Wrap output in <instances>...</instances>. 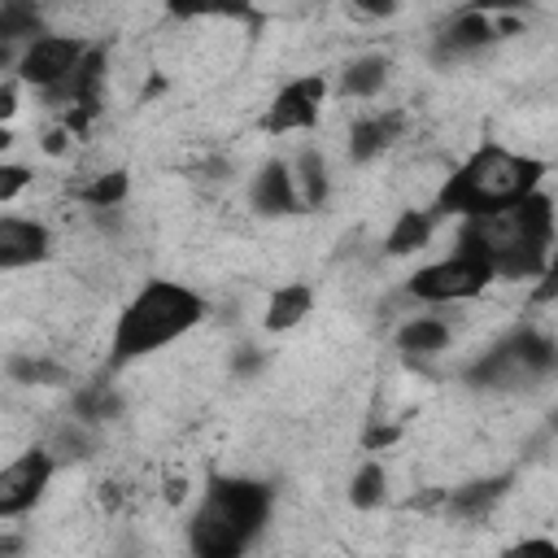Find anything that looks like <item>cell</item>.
<instances>
[{
  "instance_id": "obj_1",
  "label": "cell",
  "mask_w": 558,
  "mask_h": 558,
  "mask_svg": "<svg viewBox=\"0 0 558 558\" xmlns=\"http://www.w3.org/2000/svg\"><path fill=\"white\" fill-rule=\"evenodd\" d=\"M458 244L488 257L497 279H536L554 248V201L536 187L506 209L462 218Z\"/></svg>"
},
{
  "instance_id": "obj_2",
  "label": "cell",
  "mask_w": 558,
  "mask_h": 558,
  "mask_svg": "<svg viewBox=\"0 0 558 558\" xmlns=\"http://www.w3.org/2000/svg\"><path fill=\"white\" fill-rule=\"evenodd\" d=\"M545 166L527 153H514L506 144H480L445 183L436 187V214L480 218L493 209H506L541 187Z\"/></svg>"
},
{
  "instance_id": "obj_3",
  "label": "cell",
  "mask_w": 558,
  "mask_h": 558,
  "mask_svg": "<svg viewBox=\"0 0 558 558\" xmlns=\"http://www.w3.org/2000/svg\"><path fill=\"white\" fill-rule=\"evenodd\" d=\"M270 488L244 475H218L209 480L192 523H187V545L201 558H235L253 545V536L270 519Z\"/></svg>"
},
{
  "instance_id": "obj_4",
  "label": "cell",
  "mask_w": 558,
  "mask_h": 558,
  "mask_svg": "<svg viewBox=\"0 0 558 558\" xmlns=\"http://www.w3.org/2000/svg\"><path fill=\"white\" fill-rule=\"evenodd\" d=\"M205 314V301L187 288V283H174V279H153L144 283L126 310L118 314L113 323V340H109V362L122 366V362H135V357H148L157 349H166L170 340L187 336Z\"/></svg>"
},
{
  "instance_id": "obj_5",
  "label": "cell",
  "mask_w": 558,
  "mask_h": 558,
  "mask_svg": "<svg viewBox=\"0 0 558 558\" xmlns=\"http://www.w3.org/2000/svg\"><path fill=\"white\" fill-rule=\"evenodd\" d=\"M558 366V344L545 340L541 331H514L510 340L493 344L475 366H471V384H532L541 375H549Z\"/></svg>"
},
{
  "instance_id": "obj_6",
  "label": "cell",
  "mask_w": 558,
  "mask_h": 558,
  "mask_svg": "<svg viewBox=\"0 0 558 558\" xmlns=\"http://www.w3.org/2000/svg\"><path fill=\"white\" fill-rule=\"evenodd\" d=\"M493 279H497V275H493L488 257H480L475 248H462V244H458L449 257H440V262L414 270V275H410V292H414L418 301L445 305V301H471V296H480Z\"/></svg>"
},
{
  "instance_id": "obj_7",
  "label": "cell",
  "mask_w": 558,
  "mask_h": 558,
  "mask_svg": "<svg viewBox=\"0 0 558 558\" xmlns=\"http://www.w3.org/2000/svg\"><path fill=\"white\" fill-rule=\"evenodd\" d=\"M83 52H87V44L74 39V35H35L17 57V78L39 87V92H48L78 65Z\"/></svg>"
},
{
  "instance_id": "obj_8",
  "label": "cell",
  "mask_w": 558,
  "mask_h": 558,
  "mask_svg": "<svg viewBox=\"0 0 558 558\" xmlns=\"http://www.w3.org/2000/svg\"><path fill=\"white\" fill-rule=\"evenodd\" d=\"M52 471H57V458H52L48 449H26V453H17V458L0 471V514L13 519V514H22V510H31V506L44 497Z\"/></svg>"
},
{
  "instance_id": "obj_9",
  "label": "cell",
  "mask_w": 558,
  "mask_h": 558,
  "mask_svg": "<svg viewBox=\"0 0 558 558\" xmlns=\"http://www.w3.org/2000/svg\"><path fill=\"white\" fill-rule=\"evenodd\" d=\"M323 92H327V83H323L318 74H301V78L283 83L279 96L270 100L266 118H262V131L283 135V131H305V126H314L318 105H323Z\"/></svg>"
},
{
  "instance_id": "obj_10",
  "label": "cell",
  "mask_w": 558,
  "mask_h": 558,
  "mask_svg": "<svg viewBox=\"0 0 558 558\" xmlns=\"http://www.w3.org/2000/svg\"><path fill=\"white\" fill-rule=\"evenodd\" d=\"M401 131H405V113L401 109H379V113H366V118H357L353 126H349V161H375L384 148H392L397 140H401Z\"/></svg>"
},
{
  "instance_id": "obj_11",
  "label": "cell",
  "mask_w": 558,
  "mask_h": 558,
  "mask_svg": "<svg viewBox=\"0 0 558 558\" xmlns=\"http://www.w3.org/2000/svg\"><path fill=\"white\" fill-rule=\"evenodd\" d=\"M248 196H253V209H257V214H296V209L305 205V201H301V187H296V174H292V166H283V161H266V166L253 174Z\"/></svg>"
},
{
  "instance_id": "obj_12",
  "label": "cell",
  "mask_w": 558,
  "mask_h": 558,
  "mask_svg": "<svg viewBox=\"0 0 558 558\" xmlns=\"http://www.w3.org/2000/svg\"><path fill=\"white\" fill-rule=\"evenodd\" d=\"M497 13H480V9H462L453 22H449V31L436 39V57L440 61H449V57H466V52H480V48H488L493 39H497Z\"/></svg>"
},
{
  "instance_id": "obj_13",
  "label": "cell",
  "mask_w": 558,
  "mask_h": 558,
  "mask_svg": "<svg viewBox=\"0 0 558 558\" xmlns=\"http://www.w3.org/2000/svg\"><path fill=\"white\" fill-rule=\"evenodd\" d=\"M48 253V227L35 222V218H13L4 214L0 218V266L4 270H17V266H31Z\"/></svg>"
},
{
  "instance_id": "obj_14",
  "label": "cell",
  "mask_w": 558,
  "mask_h": 558,
  "mask_svg": "<svg viewBox=\"0 0 558 558\" xmlns=\"http://www.w3.org/2000/svg\"><path fill=\"white\" fill-rule=\"evenodd\" d=\"M310 305H314V292H310L305 283H288V288H279V292L270 296V305H266V327H270V331H288V327H296V323L310 314Z\"/></svg>"
},
{
  "instance_id": "obj_15",
  "label": "cell",
  "mask_w": 558,
  "mask_h": 558,
  "mask_svg": "<svg viewBox=\"0 0 558 558\" xmlns=\"http://www.w3.org/2000/svg\"><path fill=\"white\" fill-rule=\"evenodd\" d=\"M388 57H379V52H371V57H357V61H349L344 65V74H340V92L344 96H375L384 83H388Z\"/></svg>"
},
{
  "instance_id": "obj_16",
  "label": "cell",
  "mask_w": 558,
  "mask_h": 558,
  "mask_svg": "<svg viewBox=\"0 0 558 558\" xmlns=\"http://www.w3.org/2000/svg\"><path fill=\"white\" fill-rule=\"evenodd\" d=\"M432 222H436V209H405L397 222H392V231H388V253H414V248H423L427 240H432Z\"/></svg>"
},
{
  "instance_id": "obj_17",
  "label": "cell",
  "mask_w": 558,
  "mask_h": 558,
  "mask_svg": "<svg viewBox=\"0 0 558 558\" xmlns=\"http://www.w3.org/2000/svg\"><path fill=\"white\" fill-rule=\"evenodd\" d=\"M449 344V323H440V318H410L401 331H397V349H405V353H414V357H427V353H440Z\"/></svg>"
},
{
  "instance_id": "obj_18",
  "label": "cell",
  "mask_w": 558,
  "mask_h": 558,
  "mask_svg": "<svg viewBox=\"0 0 558 558\" xmlns=\"http://www.w3.org/2000/svg\"><path fill=\"white\" fill-rule=\"evenodd\" d=\"M39 31V4L35 0H0V39L17 44V39H35Z\"/></svg>"
},
{
  "instance_id": "obj_19",
  "label": "cell",
  "mask_w": 558,
  "mask_h": 558,
  "mask_svg": "<svg viewBox=\"0 0 558 558\" xmlns=\"http://www.w3.org/2000/svg\"><path fill=\"white\" fill-rule=\"evenodd\" d=\"M296 187H301V201L305 205H323L327 201V166L314 148H305L296 157Z\"/></svg>"
},
{
  "instance_id": "obj_20",
  "label": "cell",
  "mask_w": 558,
  "mask_h": 558,
  "mask_svg": "<svg viewBox=\"0 0 558 558\" xmlns=\"http://www.w3.org/2000/svg\"><path fill=\"white\" fill-rule=\"evenodd\" d=\"M384 488H388L384 466H379V462H362L357 475H353V484H349V501H353L357 510H375V506L384 501Z\"/></svg>"
},
{
  "instance_id": "obj_21",
  "label": "cell",
  "mask_w": 558,
  "mask_h": 558,
  "mask_svg": "<svg viewBox=\"0 0 558 558\" xmlns=\"http://www.w3.org/2000/svg\"><path fill=\"white\" fill-rule=\"evenodd\" d=\"M126 174L122 170H109V174H92V183L78 187V201H87L92 209H113L122 196H126Z\"/></svg>"
},
{
  "instance_id": "obj_22",
  "label": "cell",
  "mask_w": 558,
  "mask_h": 558,
  "mask_svg": "<svg viewBox=\"0 0 558 558\" xmlns=\"http://www.w3.org/2000/svg\"><path fill=\"white\" fill-rule=\"evenodd\" d=\"M174 17H244L248 0H166Z\"/></svg>"
},
{
  "instance_id": "obj_23",
  "label": "cell",
  "mask_w": 558,
  "mask_h": 558,
  "mask_svg": "<svg viewBox=\"0 0 558 558\" xmlns=\"http://www.w3.org/2000/svg\"><path fill=\"white\" fill-rule=\"evenodd\" d=\"M501 488H506V480H493V484H466V488H458V493L449 497V506H453L458 514H484V510L501 497Z\"/></svg>"
},
{
  "instance_id": "obj_24",
  "label": "cell",
  "mask_w": 558,
  "mask_h": 558,
  "mask_svg": "<svg viewBox=\"0 0 558 558\" xmlns=\"http://www.w3.org/2000/svg\"><path fill=\"white\" fill-rule=\"evenodd\" d=\"M532 301H558V240L545 257V270L536 275V288H532Z\"/></svg>"
},
{
  "instance_id": "obj_25",
  "label": "cell",
  "mask_w": 558,
  "mask_h": 558,
  "mask_svg": "<svg viewBox=\"0 0 558 558\" xmlns=\"http://www.w3.org/2000/svg\"><path fill=\"white\" fill-rule=\"evenodd\" d=\"M0 174H4V179H0V201L9 205V201H13V196H17L22 187H26V179H31V170H26V166H4Z\"/></svg>"
},
{
  "instance_id": "obj_26",
  "label": "cell",
  "mask_w": 558,
  "mask_h": 558,
  "mask_svg": "<svg viewBox=\"0 0 558 558\" xmlns=\"http://www.w3.org/2000/svg\"><path fill=\"white\" fill-rule=\"evenodd\" d=\"M349 9H357L366 17H388V13H397V0H349Z\"/></svg>"
},
{
  "instance_id": "obj_27",
  "label": "cell",
  "mask_w": 558,
  "mask_h": 558,
  "mask_svg": "<svg viewBox=\"0 0 558 558\" xmlns=\"http://www.w3.org/2000/svg\"><path fill=\"white\" fill-rule=\"evenodd\" d=\"M527 0H471L466 9H480V13H506V9H519Z\"/></svg>"
}]
</instances>
